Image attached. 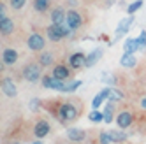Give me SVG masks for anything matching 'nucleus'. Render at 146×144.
<instances>
[{
	"mask_svg": "<svg viewBox=\"0 0 146 144\" xmlns=\"http://www.w3.org/2000/svg\"><path fill=\"white\" fill-rule=\"evenodd\" d=\"M67 137L72 142H81V141L86 139V132L83 128H69L67 130Z\"/></svg>",
	"mask_w": 146,
	"mask_h": 144,
	"instance_id": "obj_15",
	"label": "nucleus"
},
{
	"mask_svg": "<svg viewBox=\"0 0 146 144\" xmlns=\"http://www.w3.org/2000/svg\"><path fill=\"white\" fill-rule=\"evenodd\" d=\"M65 16H67V11L64 7H53L49 13V19H51V25H64L65 23Z\"/></svg>",
	"mask_w": 146,
	"mask_h": 144,
	"instance_id": "obj_7",
	"label": "nucleus"
},
{
	"mask_svg": "<svg viewBox=\"0 0 146 144\" xmlns=\"http://www.w3.org/2000/svg\"><path fill=\"white\" fill-rule=\"evenodd\" d=\"M85 63H86V55L81 53V51H78V53H72V55L69 56V67L74 69V70L85 67Z\"/></svg>",
	"mask_w": 146,
	"mask_h": 144,
	"instance_id": "obj_9",
	"label": "nucleus"
},
{
	"mask_svg": "<svg viewBox=\"0 0 146 144\" xmlns=\"http://www.w3.org/2000/svg\"><path fill=\"white\" fill-rule=\"evenodd\" d=\"M53 83H55L53 76H42V77H40V85H42L44 88H51V90H53Z\"/></svg>",
	"mask_w": 146,
	"mask_h": 144,
	"instance_id": "obj_26",
	"label": "nucleus"
},
{
	"mask_svg": "<svg viewBox=\"0 0 146 144\" xmlns=\"http://www.w3.org/2000/svg\"><path fill=\"white\" fill-rule=\"evenodd\" d=\"M37 63L42 67V69L51 67V65L55 63V56H53V53H51V51H40V55H39V58H37Z\"/></svg>",
	"mask_w": 146,
	"mask_h": 144,
	"instance_id": "obj_14",
	"label": "nucleus"
},
{
	"mask_svg": "<svg viewBox=\"0 0 146 144\" xmlns=\"http://www.w3.org/2000/svg\"><path fill=\"white\" fill-rule=\"evenodd\" d=\"M135 63H137V60H135L134 55L123 53V56H121V60H120V65H121L123 69H132V67H135Z\"/></svg>",
	"mask_w": 146,
	"mask_h": 144,
	"instance_id": "obj_20",
	"label": "nucleus"
},
{
	"mask_svg": "<svg viewBox=\"0 0 146 144\" xmlns=\"http://www.w3.org/2000/svg\"><path fill=\"white\" fill-rule=\"evenodd\" d=\"M18 61V51L16 49H13V48H5L4 51H2V63L4 65H14Z\"/></svg>",
	"mask_w": 146,
	"mask_h": 144,
	"instance_id": "obj_13",
	"label": "nucleus"
},
{
	"mask_svg": "<svg viewBox=\"0 0 146 144\" xmlns=\"http://www.w3.org/2000/svg\"><path fill=\"white\" fill-rule=\"evenodd\" d=\"M65 23L72 32H76V30H79L83 26V16L76 11V9H69L67 16H65Z\"/></svg>",
	"mask_w": 146,
	"mask_h": 144,
	"instance_id": "obj_5",
	"label": "nucleus"
},
{
	"mask_svg": "<svg viewBox=\"0 0 146 144\" xmlns=\"http://www.w3.org/2000/svg\"><path fill=\"white\" fill-rule=\"evenodd\" d=\"M4 18H7V13H5V5L0 4V21H2Z\"/></svg>",
	"mask_w": 146,
	"mask_h": 144,
	"instance_id": "obj_33",
	"label": "nucleus"
},
{
	"mask_svg": "<svg viewBox=\"0 0 146 144\" xmlns=\"http://www.w3.org/2000/svg\"><path fill=\"white\" fill-rule=\"evenodd\" d=\"M0 90H2V93L5 97H9V98H14L18 95V86L11 77H2L0 79Z\"/></svg>",
	"mask_w": 146,
	"mask_h": 144,
	"instance_id": "obj_6",
	"label": "nucleus"
},
{
	"mask_svg": "<svg viewBox=\"0 0 146 144\" xmlns=\"http://www.w3.org/2000/svg\"><path fill=\"white\" fill-rule=\"evenodd\" d=\"M88 120L92 121V123H99V121H102L104 120V114H102V111H99V109H93L90 114H88Z\"/></svg>",
	"mask_w": 146,
	"mask_h": 144,
	"instance_id": "obj_24",
	"label": "nucleus"
},
{
	"mask_svg": "<svg viewBox=\"0 0 146 144\" xmlns=\"http://www.w3.org/2000/svg\"><path fill=\"white\" fill-rule=\"evenodd\" d=\"M104 100H106V98L102 97V93L95 95V97H93V100H92V107H93V109H99V107L104 104Z\"/></svg>",
	"mask_w": 146,
	"mask_h": 144,
	"instance_id": "obj_29",
	"label": "nucleus"
},
{
	"mask_svg": "<svg viewBox=\"0 0 146 144\" xmlns=\"http://www.w3.org/2000/svg\"><path fill=\"white\" fill-rule=\"evenodd\" d=\"M27 0H9V5H11L14 11H21V9L25 7Z\"/></svg>",
	"mask_w": 146,
	"mask_h": 144,
	"instance_id": "obj_28",
	"label": "nucleus"
},
{
	"mask_svg": "<svg viewBox=\"0 0 146 144\" xmlns=\"http://www.w3.org/2000/svg\"><path fill=\"white\" fill-rule=\"evenodd\" d=\"M121 98H123V93H121V91H120V90H113L108 100L111 102V104H114V102H120Z\"/></svg>",
	"mask_w": 146,
	"mask_h": 144,
	"instance_id": "obj_27",
	"label": "nucleus"
},
{
	"mask_svg": "<svg viewBox=\"0 0 146 144\" xmlns=\"http://www.w3.org/2000/svg\"><path fill=\"white\" fill-rule=\"evenodd\" d=\"M111 133V141L113 142H116V144H120V142H125L127 141V133H125L123 130H113V132H109Z\"/></svg>",
	"mask_w": 146,
	"mask_h": 144,
	"instance_id": "obj_22",
	"label": "nucleus"
},
{
	"mask_svg": "<svg viewBox=\"0 0 146 144\" xmlns=\"http://www.w3.org/2000/svg\"><path fill=\"white\" fill-rule=\"evenodd\" d=\"M132 23H134V14H130L129 18H125V19H121L120 21V25L116 26V32H114V37L116 39H120L121 35H125L130 30V26H132Z\"/></svg>",
	"mask_w": 146,
	"mask_h": 144,
	"instance_id": "obj_12",
	"label": "nucleus"
},
{
	"mask_svg": "<svg viewBox=\"0 0 146 144\" xmlns=\"http://www.w3.org/2000/svg\"><path fill=\"white\" fill-rule=\"evenodd\" d=\"M139 106H141V107H143V109L146 111V97H143V98H141V102H139Z\"/></svg>",
	"mask_w": 146,
	"mask_h": 144,
	"instance_id": "obj_34",
	"label": "nucleus"
},
{
	"mask_svg": "<svg viewBox=\"0 0 146 144\" xmlns=\"http://www.w3.org/2000/svg\"><path fill=\"white\" fill-rule=\"evenodd\" d=\"M99 141L100 144H111V133L109 132H100V135H99Z\"/></svg>",
	"mask_w": 146,
	"mask_h": 144,
	"instance_id": "obj_31",
	"label": "nucleus"
},
{
	"mask_svg": "<svg viewBox=\"0 0 146 144\" xmlns=\"http://www.w3.org/2000/svg\"><path fill=\"white\" fill-rule=\"evenodd\" d=\"M78 116H79V111H78V107L72 104V102H65V104H62V107H60V111H58L60 121H64V123L76 121Z\"/></svg>",
	"mask_w": 146,
	"mask_h": 144,
	"instance_id": "obj_3",
	"label": "nucleus"
},
{
	"mask_svg": "<svg viewBox=\"0 0 146 144\" xmlns=\"http://www.w3.org/2000/svg\"><path fill=\"white\" fill-rule=\"evenodd\" d=\"M116 125L121 128V130H125V128H129L130 125H132V121H134V116H132V112L130 111H121V112H118L116 114Z\"/></svg>",
	"mask_w": 146,
	"mask_h": 144,
	"instance_id": "obj_8",
	"label": "nucleus"
},
{
	"mask_svg": "<svg viewBox=\"0 0 146 144\" xmlns=\"http://www.w3.org/2000/svg\"><path fill=\"white\" fill-rule=\"evenodd\" d=\"M135 51H139V42H137V39L129 37L127 40H125V44H123V53H130V55H134Z\"/></svg>",
	"mask_w": 146,
	"mask_h": 144,
	"instance_id": "obj_18",
	"label": "nucleus"
},
{
	"mask_svg": "<svg viewBox=\"0 0 146 144\" xmlns=\"http://www.w3.org/2000/svg\"><path fill=\"white\" fill-rule=\"evenodd\" d=\"M79 86H81V81H70V83H65V86H64L62 91H65V93H72V91H76Z\"/></svg>",
	"mask_w": 146,
	"mask_h": 144,
	"instance_id": "obj_25",
	"label": "nucleus"
},
{
	"mask_svg": "<svg viewBox=\"0 0 146 144\" xmlns=\"http://www.w3.org/2000/svg\"><path fill=\"white\" fill-rule=\"evenodd\" d=\"M39 104H40V100H39V98H34L32 102H30V109L37 111V109H39Z\"/></svg>",
	"mask_w": 146,
	"mask_h": 144,
	"instance_id": "obj_32",
	"label": "nucleus"
},
{
	"mask_svg": "<svg viewBox=\"0 0 146 144\" xmlns=\"http://www.w3.org/2000/svg\"><path fill=\"white\" fill-rule=\"evenodd\" d=\"M49 130H51L49 121H48V120H39V121L35 123V127H34V135H35L37 139H44L48 133H49Z\"/></svg>",
	"mask_w": 146,
	"mask_h": 144,
	"instance_id": "obj_10",
	"label": "nucleus"
},
{
	"mask_svg": "<svg viewBox=\"0 0 146 144\" xmlns=\"http://www.w3.org/2000/svg\"><path fill=\"white\" fill-rule=\"evenodd\" d=\"M143 4H144L143 0H135V2L129 4V5H127V13H129V16H130V14H135V13H137L139 9L143 7Z\"/></svg>",
	"mask_w": 146,
	"mask_h": 144,
	"instance_id": "obj_23",
	"label": "nucleus"
},
{
	"mask_svg": "<svg viewBox=\"0 0 146 144\" xmlns=\"http://www.w3.org/2000/svg\"><path fill=\"white\" fill-rule=\"evenodd\" d=\"M72 30L67 26V23L64 25H49L46 28V39L51 40V42H60V40H64L70 35Z\"/></svg>",
	"mask_w": 146,
	"mask_h": 144,
	"instance_id": "obj_1",
	"label": "nucleus"
},
{
	"mask_svg": "<svg viewBox=\"0 0 146 144\" xmlns=\"http://www.w3.org/2000/svg\"><path fill=\"white\" fill-rule=\"evenodd\" d=\"M32 144H42V142H40V139H37L35 142H32Z\"/></svg>",
	"mask_w": 146,
	"mask_h": 144,
	"instance_id": "obj_35",
	"label": "nucleus"
},
{
	"mask_svg": "<svg viewBox=\"0 0 146 144\" xmlns=\"http://www.w3.org/2000/svg\"><path fill=\"white\" fill-rule=\"evenodd\" d=\"M51 7V0H34V9L39 14H46Z\"/></svg>",
	"mask_w": 146,
	"mask_h": 144,
	"instance_id": "obj_19",
	"label": "nucleus"
},
{
	"mask_svg": "<svg viewBox=\"0 0 146 144\" xmlns=\"http://www.w3.org/2000/svg\"><path fill=\"white\" fill-rule=\"evenodd\" d=\"M21 76L25 81H28V83H37V81H40V77H42V67H40L39 63H35V61H32V63H27L21 70Z\"/></svg>",
	"mask_w": 146,
	"mask_h": 144,
	"instance_id": "obj_2",
	"label": "nucleus"
},
{
	"mask_svg": "<svg viewBox=\"0 0 146 144\" xmlns=\"http://www.w3.org/2000/svg\"><path fill=\"white\" fill-rule=\"evenodd\" d=\"M137 42H139V51L146 49V30H141V34L137 37Z\"/></svg>",
	"mask_w": 146,
	"mask_h": 144,
	"instance_id": "obj_30",
	"label": "nucleus"
},
{
	"mask_svg": "<svg viewBox=\"0 0 146 144\" xmlns=\"http://www.w3.org/2000/svg\"><path fill=\"white\" fill-rule=\"evenodd\" d=\"M14 32V21L11 18H4L2 21H0V34H2L4 37H7V35H11Z\"/></svg>",
	"mask_w": 146,
	"mask_h": 144,
	"instance_id": "obj_16",
	"label": "nucleus"
},
{
	"mask_svg": "<svg viewBox=\"0 0 146 144\" xmlns=\"http://www.w3.org/2000/svg\"><path fill=\"white\" fill-rule=\"evenodd\" d=\"M102 55H104V49H100V48L93 49L92 53H88V56H86V63H85V67H93V65H95L97 61L102 58Z\"/></svg>",
	"mask_w": 146,
	"mask_h": 144,
	"instance_id": "obj_17",
	"label": "nucleus"
},
{
	"mask_svg": "<svg viewBox=\"0 0 146 144\" xmlns=\"http://www.w3.org/2000/svg\"><path fill=\"white\" fill-rule=\"evenodd\" d=\"M27 46H28L30 51L40 53V51L44 49V46H46V39L40 35V34L34 32V34H30V35H28V39H27Z\"/></svg>",
	"mask_w": 146,
	"mask_h": 144,
	"instance_id": "obj_4",
	"label": "nucleus"
},
{
	"mask_svg": "<svg viewBox=\"0 0 146 144\" xmlns=\"http://www.w3.org/2000/svg\"><path fill=\"white\" fill-rule=\"evenodd\" d=\"M102 114H104V121H106V123H111V121L114 120V104L108 102L106 107H104V111H102Z\"/></svg>",
	"mask_w": 146,
	"mask_h": 144,
	"instance_id": "obj_21",
	"label": "nucleus"
},
{
	"mask_svg": "<svg viewBox=\"0 0 146 144\" xmlns=\"http://www.w3.org/2000/svg\"><path fill=\"white\" fill-rule=\"evenodd\" d=\"M14 144H19V142H14Z\"/></svg>",
	"mask_w": 146,
	"mask_h": 144,
	"instance_id": "obj_36",
	"label": "nucleus"
},
{
	"mask_svg": "<svg viewBox=\"0 0 146 144\" xmlns=\"http://www.w3.org/2000/svg\"><path fill=\"white\" fill-rule=\"evenodd\" d=\"M51 76L55 79H60V81H67L70 77V67L64 65V63H58L53 67V72H51Z\"/></svg>",
	"mask_w": 146,
	"mask_h": 144,
	"instance_id": "obj_11",
	"label": "nucleus"
}]
</instances>
